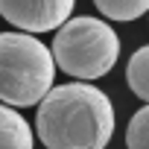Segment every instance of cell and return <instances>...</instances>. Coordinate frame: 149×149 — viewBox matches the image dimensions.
I'll return each instance as SVG.
<instances>
[{
	"label": "cell",
	"instance_id": "6da1fadb",
	"mask_svg": "<svg viewBox=\"0 0 149 149\" xmlns=\"http://www.w3.org/2000/svg\"><path fill=\"white\" fill-rule=\"evenodd\" d=\"M35 129L50 149H102L114 134V105L88 79L58 85L41 97Z\"/></svg>",
	"mask_w": 149,
	"mask_h": 149
},
{
	"label": "cell",
	"instance_id": "7a4b0ae2",
	"mask_svg": "<svg viewBox=\"0 0 149 149\" xmlns=\"http://www.w3.org/2000/svg\"><path fill=\"white\" fill-rule=\"evenodd\" d=\"M56 76L53 53L26 32H0V100L26 108L35 105Z\"/></svg>",
	"mask_w": 149,
	"mask_h": 149
},
{
	"label": "cell",
	"instance_id": "3957f363",
	"mask_svg": "<svg viewBox=\"0 0 149 149\" xmlns=\"http://www.w3.org/2000/svg\"><path fill=\"white\" fill-rule=\"evenodd\" d=\"M53 61L76 79H100L117 64L120 38L100 18H73L64 21L53 41Z\"/></svg>",
	"mask_w": 149,
	"mask_h": 149
},
{
	"label": "cell",
	"instance_id": "277c9868",
	"mask_svg": "<svg viewBox=\"0 0 149 149\" xmlns=\"http://www.w3.org/2000/svg\"><path fill=\"white\" fill-rule=\"evenodd\" d=\"M76 0H0V15L24 32H50L58 29Z\"/></svg>",
	"mask_w": 149,
	"mask_h": 149
},
{
	"label": "cell",
	"instance_id": "5b68a950",
	"mask_svg": "<svg viewBox=\"0 0 149 149\" xmlns=\"http://www.w3.org/2000/svg\"><path fill=\"white\" fill-rule=\"evenodd\" d=\"M32 129L29 123L9 105H0V149H29Z\"/></svg>",
	"mask_w": 149,
	"mask_h": 149
},
{
	"label": "cell",
	"instance_id": "8992f818",
	"mask_svg": "<svg viewBox=\"0 0 149 149\" xmlns=\"http://www.w3.org/2000/svg\"><path fill=\"white\" fill-rule=\"evenodd\" d=\"M126 82L134 91V97L149 102V44L132 53V58L126 64Z\"/></svg>",
	"mask_w": 149,
	"mask_h": 149
},
{
	"label": "cell",
	"instance_id": "52a82bcc",
	"mask_svg": "<svg viewBox=\"0 0 149 149\" xmlns=\"http://www.w3.org/2000/svg\"><path fill=\"white\" fill-rule=\"evenodd\" d=\"M97 9L108 18V21H137L146 9H149V0H94Z\"/></svg>",
	"mask_w": 149,
	"mask_h": 149
},
{
	"label": "cell",
	"instance_id": "ba28073f",
	"mask_svg": "<svg viewBox=\"0 0 149 149\" xmlns=\"http://www.w3.org/2000/svg\"><path fill=\"white\" fill-rule=\"evenodd\" d=\"M126 146L129 149H149V105L132 117V123L126 129Z\"/></svg>",
	"mask_w": 149,
	"mask_h": 149
},
{
	"label": "cell",
	"instance_id": "9c48e42d",
	"mask_svg": "<svg viewBox=\"0 0 149 149\" xmlns=\"http://www.w3.org/2000/svg\"><path fill=\"white\" fill-rule=\"evenodd\" d=\"M146 12H149V9H146Z\"/></svg>",
	"mask_w": 149,
	"mask_h": 149
}]
</instances>
